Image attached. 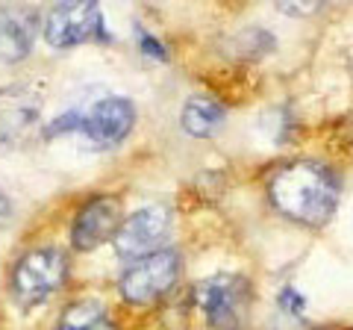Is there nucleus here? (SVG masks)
I'll use <instances>...</instances> for the list:
<instances>
[{
	"label": "nucleus",
	"mask_w": 353,
	"mask_h": 330,
	"mask_svg": "<svg viewBox=\"0 0 353 330\" xmlns=\"http://www.w3.org/2000/svg\"><path fill=\"white\" fill-rule=\"evenodd\" d=\"M165 233H168V210L165 206H145L118 227L112 242L121 260H141L157 251Z\"/></svg>",
	"instance_id": "0eeeda50"
},
{
	"label": "nucleus",
	"mask_w": 353,
	"mask_h": 330,
	"mask_svg": "<svg viewBox=\"0 0 353 330\" xmlns=\"http://www.w3.org/2000/svg\"><path fill=\"white\" fill-rule=\"evenodd\" d=\"M221 124H224V109H221V104H215L212 97H203V95L189 97V104L183 109L185 133L203 139V136H212Z\"/></svg>",
	"instance_id": "9b49d317"
},
{
	"label": "nucleus",
	"mask_w": 353,
	"mask_h": 330,
	"mask_svg": "<svg viewBox=\"0 0 353 330\" xmlns=\"http://www.w3.org/2000/svg\"><path fill=\"white\" fill-rule=\"evenodd\" d=\"M136 109L127 97H103L83 115H62L50 124V133H80L92 142L94 148L118 145L130 130Z\"/></svg>",
	"instance_id": "f03ea898"
},
{
	"label": "nucleus",
	"mask_w": 353,
	"mask_h": 330,
	"mask_svg": "<svg viewBox=\"0 0 353 330\" xmlns=\"http://www.w3.org/2000/svg\"><path fill=\"white\" fill-rule=\"evenodd\" d=\"M57 330H109V316L97 301H80L62 313Z\"/></svg>",
	"instance_id": "f8f14e48"
},
{
	"label": "nucleus",
	"mask_w": 353,
	"mask_h": 330,
	"mask_svg": "<svg viewBox=\"0 0 353 330\" xmlns=\"http://www.w3.org/2000/svg\"><path fill=\"white\" fill-rule=\"evenodd\" d=\"M139 41H141V50H145V53H148V57H157V59H165V50H162V45H159V41H157V39H150V36H148V32H145V30H141V27H139Z\"/></svg>",
	"instance_id": "4468645a"
},
{
	"label": "nucleus",
	"mask_w": 353,
	"mask_h": 330,
	"mask_svg": "<svg viewBox=\"0 0 353 330\" xmlns=\"http://www.w3.org/2000/svg\"><path fill=\"white\" fill-rule=\"evenodd\" d=\"M39 15L24 6L0 9V62H18L32 50Z\"/></svg>",
	"instance_id": "9d476101"
},
{
	"label": "nucleus",
	"mask_w": 353,
	"mask_h": 330,
	"mask_svg": "<svg viewBox=\"0 0 353 330\" xmlns=\"http://www.w3.org/2000/svg\"><path fill=\"white\" fill-rule=\"evenodd\" d=\"M274 206L301 224H324L339 204V183L324 165L289 162L268 183Z\"/></svg>",
	"instance_id": "f257e3e1"
},
{
	"label": "nucleus",
	"mask_w": 353,
	"mask_h": 330,
	"mask_svg": "<svg viewBox=\"0 0 353 330\" xmlns=\"http://www.w3.org/2000/svg\"><path fill=\"white\" fill-rule=\"evenodd\" d=\"M197 307L218 330H239L248 318L250 286L239 274H215L197 283Z\"/></svg>",
	"instance_id": "20e7f679"
},
{
	"label": "nucleus",
	"mask_w": 353,
	"mask_h": 330,
	"mask_svg": "<svg viewBox=\"0 0 353 330\" xmlns=\"http://www.w3.org/2000/svg\"><path fill=\"white\" fill-rule=\"evenodd\" d=\"M176 278H180V257L174 251H153L124 271L121 292L132 304H150L168 292Z\"/></svg>",
	"instance_id": "423d86ee"
},
{
	"label": "nucleus",
	"mask_w": 353,
	"mask_h": 330,
	"mask_svg": "<svg viewBox=\"0 0 353 330\" xmlns=\"http://www.w3.org/2000/svg\"><path fill=\"white\" fill-rule=\"evenodd\" d=\"M324 3H330V0H277V9L285 15L306 18V15H315Z\"/></svg>",
	"instance_id": "ddd939ff"
},
{
	"label": "nucleus",
	"mask_w": 353,
	"mask_h": 330,
	"mask_svg": "<svg viewBox=\"0 0 353 330\" xmlns=\"http://www.w3.org/2000/svg\"><path fill=\"white\" fill-rule=\"evenodd\" d=\"M65 274H68V262H65L62 251H57V248L30 251L12 271L15 301L24 307V310H32V307L44 304L65 283Z\"/></svg>",
	"instance_id": "7ed1b4c3"
},
{
	"label": "nucleus",
	"mask_w": 353,
	"mask_h": 330,
	"mask_svg": "<svg viewBox=\"0 0 353 330\" xmlns=\"http://www.w3.org/2000/svg\"><path fill=\"white\" fill-rule=\"evenodd\" d=\"M9 213H12V204H9V197L0 192V218H9Z\"/></svg>",
	"instance_id": "2eb2a0df"
},
{
	"label": "nucleus",
	"mask_w": 353,
	"mask_h": 330,
	"mask_svg": "<svg viewBox=\"0 0 353 330\" xmlns=\"http://www.w3.org/2000/svg\"><path fill=\"white\" fill-rule=\"evenodd\" d=\"M44 39L57 50L103 39L101 3L97 0H59L44 21Z\"/></svg>",
	"instance_id": "39448f33"
},
{
	"label": "nucleus",
	"mask_w": 353,
	"mask_h": 330,
	"mask_svg": "<svg viewBox=\"0 0 353 330\" xmlns=\"http://www.w3.org/2000/svg\"><path fill=\"white\" fill-rule=\"evenodd\" d=\"M41 115V97L27 86L0 89V148L27 136Z\"/></svg>",
	"instance_id": "1a4fd4ad"
},
{
	"label": "nucleus",
	"mask_w": 353,
	"mask_h": 330,
	"mask_svg": "<svg viewBox=\"0 0 353 330\" xmlns=\"http://www.w3.org/2000/svg\"><path fill=\"white\" fill-rule=\"evenodd\" d=\"M121 227V206L115 197H92L74 218L71 227V242L80 251H92L106 239H115Z\"/></svg>",
	"instance_id": "6e6552de"
}]
</instances>
